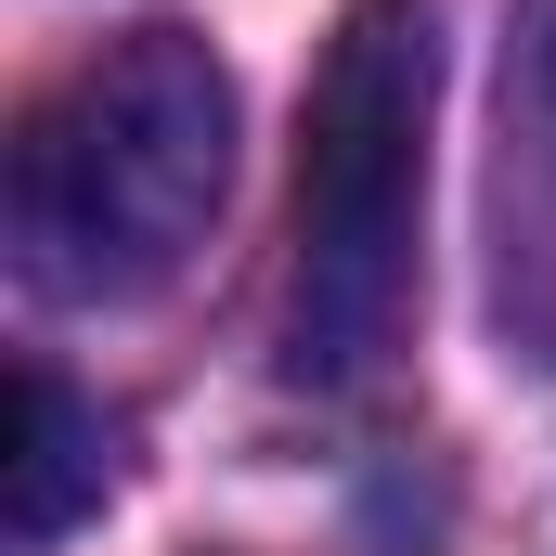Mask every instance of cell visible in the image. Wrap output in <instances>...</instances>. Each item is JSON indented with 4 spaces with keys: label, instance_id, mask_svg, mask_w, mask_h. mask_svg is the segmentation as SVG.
Listing matches in <instances>:
<instances>
[{
    "label": "cell",
    "instance_id": "obj_4",
    "mask_svg": "<svg viewBox=\"0 0 556 556\" xmlns=\"http://www.w3.org/2000/svg\"><path fill=\"white\" fill-rule=\"evenodd\" d=\"M544 104H556V13H544Z\"/></svg>",
    "mask_w": 556,
    "mask_h": 556
},
{
    "label": "cell",
    "instance_id": "obj_3",
    "mask_svg": "<svg viewBox=\"0 0 556 556\" xmlns=\"http://www.w3.org/2000/svg\"><path fill=\"white\" fill-rule=\"evenodd\" d=\"M117 453H104V415L52 376V363H13V427H0V531L39 556L65 544L91 505H104Z\"/></svg>",
    "mask_w": 556,
    "mask_h": 556
},
{
    "label": "cell",
    "instance_id": "obj_2",
    "mask_svg": "<svg viewBox=\"0 0 556 556\" xmlns=\"http://www.w3.org/2000/svg\"><path fill=\"white\" fill-rule=\"evenodd\" d=\"M427 104H440V26H427V0H350V26L324 39V78H311L298 260H285V363L311 389H363L415 337Z\"/></svg>",
    "mask_w": 556,
    "mask_h": 556
},
{
    "label": "cell",
    "instance_id": "obj_1",
    "mask_svg": "<svg viewBox=\"0 0 556 556\" xmlns=\"http://www.w3.org/2000/svg\"><path fill=\"white\" fill-rule=\"evenodd\" d=\"M233 181V78L194 26H130L13 130V273L65 311L155 298Z\"/></svg>",
    "mask_w": 556,
    "mask_h": 556
}]
</instances>
